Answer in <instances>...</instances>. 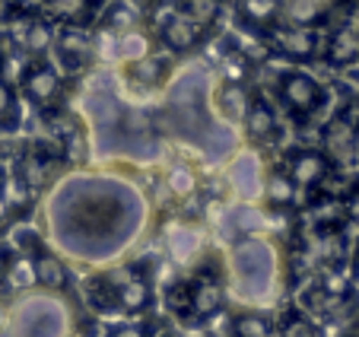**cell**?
Segmentation results:
<instances>
[{
	"instance_id": "1",
	"label": "cell",
	"mask_w": 359,
	"mask_h": 337,
	"mask_svg": "<svg viewBox=\"0 0 359 337\" xmlns=\"http://www.w3.org/2000/svg\"><path fill=\"white\" fill-rule=\"evenodd\" d=\"M147 220V194L111 172H70L45 197L48 245L64 261L111 267L140 242Z\"/></svg>"
},
{
	"instance_id": "2",
	"label": "cell",
	"mask_w": 359,
	"mask_h": 337,
	"mask_svg": "<svg viewBox=\"0 0 359 337\" xmlns=\"http://www.w3.org/2000/svg\"><path fill=\"white\" fill-rule=\"evenodd\" d=\"M80 93V118L89 128L95 159H128L149 166L163 156V134L147 105L124 99L115 67L89 70Z\"/></svg>"
},
{
	"instance_id": "3",
	"label": "cell",
	"mask_w": 359,
	"mask_h": 337,
	"mask_svg": "<svg viewBox=\"0 0 359 337\" xmlns=\"http://www.w3.org/2000/svg\"><path fill=\"white\" fill-rule=\"evenodd\" d=\"M213 83H217V74L207 61L178 64L163 89V105H156L153 118H156L159 134H169L182 147L194 150L203 162L219 166L238 150L242 137L213 112Z\"/></svg>"
},
{
	"instance_id": "4",
	"label": "cell",
	"mask_w": 359,
	"mask_h": 337,
	"mask_svg": "<svg viewBox=\"0 0 359 337\" xmlns=\"http://www.w3.org/2000/svg\"><path fill=\"white\" fill-rule=\"evenodd\" d=\"M226 280H229V299L238 309H271L280 299V280H283V261L280 249L267 236H248L226 245Z\"/></svg>"
},
{
	"instance_id": "5",
	"label": "cell",
	"mask_w": 359,
	"mask_h": 337,
	"mask_svg": "<svg viewBox=\"0 0 359 337\" xmlns=\"http://www.w3.org/2000/svg\"><path fill=\"white\" fill-rule=\"evenodd\" d=\"M163 303L169 315L184 328H203L219 318L229 303V280H226V261L217 251H207L184 277L165 284Z\"/></svg>"
},
{
	"instance_id": "6",
	"label": "cell",
	"mask_w": 359,
	"mask_h": 337,
	"mask_svg": "<svg viewBox=\"0 0 359 337\" xmlns=\"http://www.w3.org/2000/svg\"><path fill=\"white\" fill-rule=\"evenodd\" d=\"M156 280L137 261H118L111 267L89 274L80 296L102 318H147L156 305Z\"/></svg>"
},
{
	"instance_id": "7",
	"label": "cell",
	"mask_w": 359,
	"mask_h": 337,
	"mask_svg": "<svg viewBox=\"0 0 359 337\" xmlns=\"http://www.w3.org/2000/svg\"><path fill=\"white\" fill-rule=\"evenodd\" d=\"M76 305L70 296L48 290H29L10 299L7 334L10 337H76Z\"/></svg>"
},
{
	"instance_id": "8",
	"label": "cell",
	"mask_w": 359,
	"mask_h": 337,
	"mask_svg": "<svg viewBox=\"0 0 359 337\" xmlns=\"http://www.w3.org/2000/svg\"><path fill=\"white\" fill-rule=\"evenodd\" d=\"M273 95L296 124H309L327 105V86L305 67H280L273 77Z\"/></svg>"
},
{
	"instance_id": "9",
	"label": "cell",
	"mask_w": 359,
	"mask_h": 337,
	"mask_svg": "<svg viewBox=\"0 0 359 337\" xmlns=\"http://www.w3.org/2000/svg\"><path fill=\"white\" fill-rule=\"evenodd\" d=\"M61 168H64V156L57 150V143L48 137V140H29L16 153L10 176L26 185L32 194H41V191L55 188V182L61 178Z\"/></svg>"
},
{
	"instance_id": "10",
	"label": "cell",
	"mask_w": 359,
	"mask_h": 337,
	"mask_svg": "<svg viewBox=\"0 0 359 337\" xmlns=\"http://www.w3.org/2000/svg\"><path fill=\"white\" fill-rule=\"evenodd\" d=\"M238 131H242L248 150H258V153L277 150L283 143L286 131H283V121H280V108L277 102H271V95L261 86H251L248 108H245V118Z\"/></svg>"
},
{
	"instance_id": "11",
	"label": "cell",
	"mask_w": 359,
	"mask_h": 337,
	"mask_svg": "<svg viewBox=\"0 0 359 337\" xmlns=\"http://www.w3.org/2000/svg\"><path fill=\"white\" fill-rule=\"evenodd\" d=\"M280 168L292 178L299 191L312 194V191H331V182L340 168L321 153L318 147H305V143H296V147H286L280 153Z\"/></svg>"
},
{
	"instance_id": "12",
	"label": "cell",
	"mask_w": 359,
	"mask_h": 337,
	"mask_svg": "<svg viewBox=\"0 0 359 337\" xmlns=\"http://www.w3.org/2000/svg\"><path fill=\"white\" fill-rule=\"evenodd\" d=\"M64 74L57 70V64L51 58H29V64L22 67L20 80H16V93L20 99H26L35 112H48L55 105H64Z\"/></svg>"
},
{
	"instance_id": "13",
	"label": "cell",
	"mask_w": 359,
	"mask_h": 337,
	"mask_svg": "<svg viewBox=\"0 0 359 337\" xmlns=\"http://www.w3.org/2000/svg\"><path fill=\"white\" fill-rule=\"evenodd\" d=\"M264 45L273 58L290 61V67H302L312 64L321 54V32L318 29H305V26H290V22H277L264 35Z\"/></svg>"
},
{
	"instance_id": "14",
	"label": "cell",
	"mask_w": 359,
	"mask_h": 337,
	"mask_svg": "<svg viewBox=\"0 0 359 337\" xmlns=\"http://www.w3.org/2000/svg\"><path fill=\"white\" fill-rule=\"evenodd\" d=\"M207 251H210V245H207V232H203L201 223H191L178 216L169 226H163V255L175 267L191 270Z\"/></svg>"
},
{
	"instance_id": "15",
	"label": "cell",
	"mask_w": 359,
	"mask_h": 337,
	"mask_svg": "<svg viewBox=\"0 0 359 337\" xmlns=\"http://www.w3.org/2000/svg\"><path fill=\"white\" fill-rule=\"evenodd\" d=\"M51 61L61 74H89L95 64L93 54V29L89 26H57Z\"/></svg>"
},
{
	"instance_id": "16",
	"label": "cell",
	"mask_w": 359,
	"mask_h": 337,
	"mask_svg": "<svg viewBox=\"0 0 359 337\" xmlns=\"http://www.w3.org/2000/svg\"><path fill=\"white\" fill-rule=\"evenodd\" d=\"M264 159H261L258 150H236L226 162V188L236 194V201L242 204H255L261 201V191H264Z\"/></svg>"
},
{
	"instance_id": "17",
	"label": "cell",
	"mask_w": 359,
	"mask_h": 337,
	"mask_svg": "<svg viewBox=\"0 0 359 337\" xmlns=\"http://www.w3.org/2000/svg\"><path fill=\"white\" fill-rule=\"evenodd\" d=\"M115 70H118V83H121L128 93L137 89L140 95H149V93H163L172 70H175V64L153 51V54H147V58H140V61L121 64V67H115Z\"/></svg>"
},
{
	"instance_id": "18",
	"label": "cell",
	"mask_w": 359,
	"mask_h": 337,
	"mask_svg": "<svg viewBox=\"0 0 359 337\" xmlns=\"http://www.w3.org/2000/svg\"><path fill=\"white\" fill-rule=\"evenodd\" d=\"M207 32H210V29L194 22L188 13H182V10L175 7L159 20L156 41L172 54H188V51H197V48L207 41Z\"/></svg>"
},
{
	"instance_id": "19",
	"label": "cell",
	"mask_w": 359,
	"mask_h": 337,
	"mask_svg": "<svg viewBox=\"0 0 359 337\" xmlns=\"http://www.w3.org/2000/svg\"><path fill=\"white\" fill-rule=\"evenodd\" d=\"M318 150L337 168L350 166V162L359 159V128L350 121V118L340 115V112H334V115L325 121V128H321V147Z\"/></svg>"
},
{
	"instance_id": "20",
	"label": "cell",
	"mask_w": 359,
	"mask_h": 337,
	"mask_svg": "<svg viewBox=\"0 0 359 337\" xmlns=\"http://www.w3.org/2000/svg\"><path fill=\"white\" fill-rule=\"evenodd\" d=\"M219 232H223L226 245L236 239H248V236H267V220H264V207L258 204H226L219 213Z\"/></svg>"
},
{
	"instance_id": "21",
	"label": "cell",
	"mask_w": 359,
	"mask_h": 337,
	"mask_svg": "<svg viewBox=\"0 0 359 337\" xmlns=\"http://www.w3.org/2000/svg\"><path fill=\"white\" fill-rule=\"evenodd\" d=\"M248 95H251V83H236V80H219L213 83V112L223 124L229 128H242V118H245V108H248Z\"/></svg>"
},
{
	"instance_id": "22",
	"label": "cell",
	"mask_w": 359,
	"mask_h": 337,
	"mask_svg": "<svg viewBox=\"0 0 359 337\" xmlns=\"http://www.w3.org/2000/svg\"><path fill=\"white\" fill-rule=\"evenodd\" d=\"M321 58L337 70H350L359 64V26L340 22L321 39Z\"/></svg>"
},
{
	"instance_id": "23",
	"label": "cell",
	"mask_w": 359,
	"mask_h": 337,
	"mask_svg": "<svg viewBox=\"0 0 359 337\" xmlns=\"http://www.w3.org/2000/svg\"><path fill=\"white\" fill-rule=\"evenodd\" d=\"M229 337H277V315L267 309H236L226 318Z\"/></svg>"
},
{
	"instance_id": "24",
	"label": "cell",
	"mask_w": 359,
	"mask_h": 337,
	"mask_svg": "<svg viewBox=\"0 0 359 337\" xmlns=\"http://www.w3.org/2000/svg\"><path fill=\"white\" fill-rule=\"evenodd\" d=\"M299 194L302 191L292 185V178L286 176L283 168L271 166L267 168V176H264V191H261V204H264L267 210H299Z\"/></svg>"
},
{
	"instance_id": "25",
	"label": "cell",
	"mask_w": 359,
	"mask_h": 337,
	"mask_svg": "<svg viewBox=\"0 0 359 337\" xmlns=\"http://www.w3.org/2000/svg\"><path fill=\"white\" fill-rule=\"evenodd\" d=\"M238 22L248 26L251 32L264 35L271 26L280 22V10H283V0H238Z\"/></svg>"
},
{
	"instance_id": "26",
	"label": "cell",
	"mask_w": 359,
	"mask_h": 337,
	"mask_svg": "<svg viewBox=\"0 0 359 337\" xmlns=\"http://www.w3.org/2000/svg\"><path fill=\"white\" fill-rule=\"evenodd\" d=\"M99 16V26L111 29V32H130V29L143 26V10L134 7L130 0H111V4H105V10Z\"/></svg>"
},
{
	"instance_id": "27",
	"label": "cell",
	"mask_w": 359,
	"mask_h": 337,
	"mask_svg": "<svg viewBox=\"0 0 359 337\" xmlns=\"http://www.w3.org/2000/svg\"><path fill=\"white\" fill-rule=\"evenodd\" d=\"M22 118H26V112H22L20 93H16L13 83H7L4 77H0V137L20 134Z\"/></svg>"
},
{
	"instance_id": "28",
	"label": "cell",
	"mask_w": 359,
	"mask_h": 337,
	"mask_svg": "<svg viewBox=\"0 0 359 337\" xmlns=\"http://www.w3.org/2000/svg\"><path fill=\"white\" fill-rule=\"evenodd\" d=\"M153 41H156V35L147 32V26L130 29V32H118V67L153 54Z\"/></svg>"
},
{
	"instance_id": "29",
	"label": "cell",
	"mask_w": 359,
	"mask_h": 337,
	"mask_svg": "<svg viewBox=\"0 0 359 337\" xmlns=\"http://www.w3.org/2000/svg\"><path fill=\"white\" fill-rule=\"evenodd\" d=\"M277 337H325V334H321L315 318H309L292 303L277 315Z\"/></svg>"
},
{
	"instance_id": "30",
	"label": "cell",
	"mask_w": 359,
	"mask_h": 337,
	"mask_svg": "<svg viewBox=\"0 0 359 337\" xmlns=\"http://www.w3.org/2000/svg\"><path fill=\"white\" fill-rule=\"evenodd\" d=\"M163 185L169 188L172 197H178V201H188L191 194H197L201 191V182H197V172L191 162H172L169 168H165L163 176Z\"/></svg>"
},
{
	"instance_id": "31",
	"label": "cell",
	"mask_w": 359,
	"mask_h": 337,
	"mask_svg": "<svg viewBox=\"0 0 359 337\" xmlns=\"http://www.w3.org/2000/svg\"><path fill=\"white\" fill-rule=\"evenodd\" d=\"M156 328L149 324V318H109L102 322L99 337H153Z\"/></svg>"
},
{
	"instance_id": "32",
	"label": "cell",
	"mask_w": 359,
	"mask_h": 337,
	"mask_svg": "<svg viewBox=\"0 0 359 337\" xmlns=\"http://www.w3.org/2000/svg\"><path fill=\"white\" fill-rule=\"evenodd\" d=\"M344 216H346V223H353V226H359V178H353L350 185H346V191H344Z\"/></svg>"
},
{
	"instance_id": "33",
	"label": "cell",
	"mask_w": 359,
	"mask_h": 337,
	"mask_svg": "<svg viewBox=\"0 0 359 337\" xmlns=\"http://www.w3.org/2000/svg\"><path fill=\"white\" fill-rule=\"evenodd\" d=\"M346 274H350V286L359 296V242L350 249V258H346Z\"/></svg>"
},
{
	"instance_id": "34",
	"label": "cell",
	"mask_w": 359,
	"mask_h": 337,
	"mask_svg": "<svg viewBox=\"0 0 359 337\" xmlns=\"http://www.w3.org/2000/svg\"><path fill=\"white\" fill-rule=\"evenodd\" d=\"M13 258H16V249L4 239V242H0V284H4V277H7V267L13 264Z\"/></svg>"
},
{
	"instance_id": "35",
	"label": "cell",
	"mask_w": 359,
	"mask_h": 337,
	"mask_svg": "<svg viewBox=\"0 0 359 337\" xmlns=\"http://www.w3.org/2000/svg\"><path fill=\"white\" fill-rule=\"evenodd\" d=\"M7 309H10V299L0 293V331H7Z\"/></svg>"
},
{
	"instance_id": "36",
	"label": "cell",
	"mask_w": 359,
	"mask_h": 337,
	"mask_svg": "<svg viewBox=\"0 0 359 337\" xmlns=\"http://www.w3.org/2000/svg\"><path fill=\"white\" fill-rule=\"evenodd\" d=\"M309 4H318V7H327V10H331L337 0H309Z\"/></svg>"
},
{
	"instance_id": "37",
	"label": "cell",
	"mask_w": 359,
	"mask_h": 337,
	"mask_svg": "<svg viewBox=\"0 0 359 337\" xmlns=\"http://www.w3.org/2000/svg\"><path fill=\"white\" fill-rule=\"evenodd\" d=\"M346 77H350V80L359 86V70H356V67H350V70H346Z\"/></svg>"
},
{
	"instance_id": "38",
	"label": "cell",
	"mask_w": 359,
	"mask_h": 337,
	"mask_svg": "<svg viewBox=\"0 0 359 337\" xmlns=\"http://www.w3.org/2000/svg\"><path fill=\"white\" fill-rule=\"evenodd\" d=\"M130 4H134V7H140V10H143V7H147V4H153V0H130Z\"/></svg>"
},
{
	"instance_id": "39",
	"label": "cell",
	"mask_w": 359,
	"mask_h": 337,
	"mask_svg": "<svg viewBox=\"0 0 359 337\" xmlns=\"http://www.w3.org/2000/svg\"><path fill=\"white\" fill-rule=\"evenodd\" d=\"M353 328H356V331H359V312H356V322H353Z\"/></svg>"
},
{
	"instance_id": "40",
	"label": "cell",
	"mask_w": 359,
	"mask_h": 337,
	"mask_svg": "<svg viewBox=\"0 0 359 337\" xmlns=\"http://www.w3.org/2000/svg\"><path fill=\"white\" fill-rule=\"evenodd\" d=\"M4 232H7V230H4V226H0V242H4Z\"/></svg>"
}]
</instances>
